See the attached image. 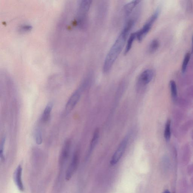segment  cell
<instances>
[{"label": "cell", "mask_w": 193, "mask_h": 193, "mask_svg": "<svg viewBox=\"0 0 193 193\" xmlns=\"http://www.w3.org/2000/svg\"><path fill=\"white\" fill-rule=\"evenodd\" d=\"M136 17H132L127 21L124 27L109 51L104 62L103 72L108 73L111 70L115 61L124 46L130 31L136 21Z\"/></svg>", "instance_id": "6da1fadb"}, {"label": "cell", "mask_w": 193, "mask_h": 193, "mask_svg": "<svg viewBox=\"0 0 193 193\" xmlns=\"http://www.w3.org/2000/svg\"><path fill=\"white\" fill-rule=\"evenodd\" d=\"M91 3L92 1L89 0L81 1L79 3L76 20V25L79 27L83 28L86 25L87 15Z\"/></svg>", "instance_id": "7a4b0ae2"}, {"label": "cell", "mask_w": 193, "mask_h": 193, "mask_svg": "<svg viewBox=\"0 0 193 193\" xmlns=\"http://www.w3.org/2000/svg\"><path fill=\"white\" fill-rule=\"evenodd\" d=\"M88 78H87L86 80L82 84L81 86L74 92L69 97L65 106V113L66 115L70 113L78 103L81 96L82 91L88 83Z\"/></svg>", "instance_id": "3957f363"}, {"label": "cell", "mask_w": 193, "mask_h": 193, "mask_svg": "<svg viewBox=\"0 0 193 193\" xmlns=\"http://www.w3.org/2000/svg\"><path fill=\"white\" fill-rule=\"evenodd\" d=\"M159 10H157L147 21L142 28L136 32L137 39L139 42L142 40L147 34L149 33L152 27L153 24L157 19L159 14Z\"/></svg>", "instance_id": "277c9868"}, {"label": "cell", "mask_w": 193, "mask_h": 193, "mask_svg": "<svg viewBox=\"0 0 193 193\" xmlns=\"http://www.w3.org/2000/svg\"><path fill=\"white\" fill-rule=\"evenodd\" d=\"M71 145V140L70 139H68L64 142L59 158V165L61 169H63L68 159Z\"/></svg>", "instance_id": "5b68a950"}, {"label": "cell", "mask_w": 193, "mask_h": 193, "mask_svg": "<svg viewBox=\"0 0 193 193\" xmlns=\"http://www.w3.org/2000/svg\"><path fill=\"white\" fill-rule=\"evenodd\" d=\"M128 138L126 137V138H124L122 141L120 143L111 158L110 164L112 165L116 164L120 161L126 150L128 144Z\"/></svg>", "instance_id": "8992f818"}, {"label": "cell", "mask_w": 193, "mask_h": 193, "mask_svg": "<svg viewBox=\"0 0 193 193\" xmlns=\"http://www.w3.org/2000/svg\"><path fill=\"white\" fill-rule=\"evenodd\" d=\"M154 75V71L151 69L143 71L138 77L137 86L139 88L146 86L152 80Z\"/></svg>", "instance_id": "52a82bcc"}, {"label": "cell", "mask_w": 193, "mask_h": 193, "mask_svg": "<svg viewBox=\"0 0 193 193\" xmlns=\"http://www.w3.org/2000/svg\"><path fill=\"white\" fill-rule=\"evenodd\" d=\"M79 159V152L78 151H76L74 153L70 164L66 170L65 174V179L66 180H70L75 174L78 166Z\"/></svg>", "instance_id": "ba28073f"}, {"label": "cell", "mask_w": 193, "mask_h": 193, "mask_svg": "<svg viewBox=\"0 0 193 193\" xmlns=\"http://www.w3.org/2000/svg\"><path fill=\"white\" fill-rule=\"evenodd\" d=\"M23 169L22 165L20 164L16 168L14 174V180L15 184L19 191L24 192L25 187L22 179Z\"/></svg>", "instance_id": "9c48e42d"}, {"label": "cell", "mask_w": 193, "mask_h": 193, "mask_svg": "<svg viewBox=\"0 0 193 193\" xmlns=\"http://www.w3.org/2000/svg\"><path fill=\"white\" fill-rule=\"evenodd\" d=\"M53 106V104L52 102L49 103L46 106L41 116L40 119L41 123H47L50 120Z\"/></svg>", "instance_id": "30bf717a"}, {"label": "cell", "mask_w": 193, "mask_h": 193, "mask_svg": "<svg viewBox=\"0 0 193 193\" xmlns=\"http://www.w3.org/2000/svg\"><path fill=\"white\" fill-rule=\"evenodd\" d=\"M140 2H141V1H133L130 2L125 5L124 8L125 16L126 17L129 16L131 13L133 12L134 10L136 9Z\"/></svg>", "instance_id": "8fae6325"}, {"label": "cell", "mask_w": 193, "mask_h": 193, "mask_svg": "<svg viewBox=\"0 0 193 193\" xmlns=\"http://www.w3.org/2000/svg\"><path fill=\"white\" fill-rule=\"evenodd\" d=\"M34 137L36 144L38 145L42 144L43 141L42 129L39 124L36 125L34 128Z\"/></svg>", "instance_id": "7c38bea8"}, {"label": "cell", "mask_w": 193, "mask_h": 193, "mask_svg": "<svg viewBox=\"0 0 193 193\" xmlns=\"http://www.w3.org/2000/svg\"><path fill=\"white\" fill-rule=\"evenodd\" d=\"M100 132L99 130L97 129L95 130L94 133L93 137H92L91 142L90 148H89L88 153L90 154L93 151L95 147L96 146L97 142H98L99 138Z\"/></svg>", "instance_id": "4fadbf2b"}, {"label": "cell", "mask_w": 193, "mask_h": 193, "mask_svg": "<svg viewBox=\"0 0 193 193\" xmlns=\"http://www.w3.org/2000/svg\"><path fill=\"white\" fill-rule=\"evenodd\" d=\"M137 39L136 32L133 33L129 37L125 51V54H127L131 50L132 45L135 40Z\"/></svg>", "instance_id": "5bb4252c"}, {"label": "cell", "mask_w": 193, "mask_h": 193, "mask_svg": "<svg viewBox=\"0 0 193 193\" xmlns=\"http://www.w3.org/2000/svg\"><path fill=\"white\" fill-rule=\"evenodd\" d=\"M171 121L170 120H168L166 122L164 132L165 139L168 141H170L171 138Z\"/></svg>", "instance_id": "9a60e30c"}, {"label": "cell", "mask_w": 193, "mask_h": 193, "mask_svg": "<svg viewBox=\"0 0 193 193\" xmlns=\"http://www.w3.org/2000/svg\"><path fill=\"white\" fill-rule=\"evenodd\" d=\"M6 138L4 137L1 140V145H0V158L1 160L4 162L6 160L5 156V145H6Z\"/></svg>", "instance_id": "2e32d148"}, {"label": "cell", "mask_w": 193, "mask_h": 193, "mask_svg": "<svg viewBox=\"0 0 193 193\" xmlns=\"http://www.w3.org/2000/svg\"><path fill=\"white\" fill-rule=\"evenodd\" d=\"M172 97L173 99L176 100L177 97V87L175 82L172 80L170 82Z\"/></svg>", "instance_id": "e0dca14e"}, {"label": "cell", "mask_w": 193, "mask_h": 193, "mask_svg": "<svg viewBox=\"0 0 193 193\" xmlns=\"http://www.w3.org/2000/svg\"><path fill=\"white\" fill-rule=\"evenodd\" d=\"M160 45L159 41L157 39H154L150 43L149 48H148V52L150 53L154 52L157 50Z\"/></svg>", "instance_id": "ac0fdd59"}, {"label": "cell", "mask_w": 193, "mask_h": 193, "mask_svg": "<svg viewBox=\"0 0 193 193\" xmlns=\"http://www.w3.org/2000/svg\"><path fill=\"white\" fill-rule=\"evenodd\" d=\"M190 56L191 55L189 53H187L185 56L182 67V71L183 73H184L186 71V69H187V66L188 64L190 59Z\"/></svg>", "instance_id": "d6986e66"}, {"label": "cell", "mask_w": 193, "mask_h": 193, "mask_svg": "<svg viewBox=\"0 0 193 193\" xmlns=\"http://www.w3.org/2000/svg\"><path fill=\"white\" fill-rule=\"evenodd\" d=\"M163 193H171V192H170V191L168 190H166L165 191H164V192H163Z\"/></svg>", "instance_id": "ffe728a7"}, {"label": "cell", "mask_w": 193, "mask_h": 193, "mask_svg": "<svg viewBox=\"0 0 193 193\" xmlns=\"http://www.w3.org/2000/svg\"><path fill=\"white\" fill-rule=\"evenodd\" d=\"M192 42H193V44H192V53L193 52V37Z\"/></svg>", "instance_id": "44dd1931"}]
</instances>
